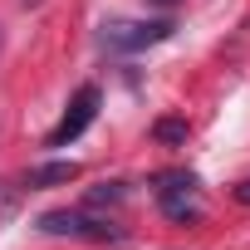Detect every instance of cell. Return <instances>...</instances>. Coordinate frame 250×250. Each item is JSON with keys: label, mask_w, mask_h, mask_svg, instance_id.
<instances>
[{"label": "cell", "mask_w": 250, "mask_h": 250, "mask_svg": "<svg viewBox=\"0 0 250 250\" xmlns=\"http://www.w3.org/2000/svg\"><path fill=\"white\" fill-rule=\"evenodd\" d=\"M172 20H103V49L113 54H138V49H152L162 40H172Z\"/></svg>", "instance_id": "1"}, {"label": "cell", "mask_w": 250, "mask_h": 250, "mask_svg": "<svg viewBox=\"0 0 250 250\" xmlns=\"http://www.w3.org/2000/svg\"><path fill=\"white\" fill-rule=\"evenodd\" d=\"M98 118V88L93 83H83L74 98H69V108H64V118L54 123V133H49V147H64V143H74L88 123Z\"/></svg>", "instance_id": "2"}, {"label": "cell", "mask_w": 250, "mask_h": 250, "mask_svg": "<svg viewBox=\"0 0 250 250\" xmlns=\"http://www.w3.org/2000/svg\"><path fill=\"white\" fill-rule=\"evenodd\" d=\"M40 230L44 235H74V240H123V230H113L103 221H88L79 211H44L40 216Z\"/></svg>", "instance_id": "3"}, {"label": "cell", "mask_w": 250, "mask_h": 250, "mask_svg": "<svg viewBox=\"0 0 250 250\" xmlns=\"http://www.w3.org/2000/svg\"><path fill=\"white\" fill-rule=\"evenodd\" d=\"M191 187H196V177H162L157 201L172 221H201V201L191 196Z\"/></svg>", "instance_id": "4"}, {"label": "cell", "mask_w": 250, "mask_h": 250, "mask_svg": "<svg viewBox=\"0 0 250 250\" xmlns=\"http://www.w3.org/2000/svg\"><path fill=\"white\" fill-rule=\"evenodd\" d=\"M74 177H79V162H44V167L25 172V187H64Z\"/></svg>", "instance_id": "5"}, {"label": "cell", "mask_w": 250, "mask_h": 250, "mask_svg": "<svg viewBox=\"0 0 250 250\" xmlns=\"http://www.w3.org/2000/svg\"><path fill=\"white\" fill-rule=\"evenodd\" d=\"M152 138L157 143H187V123L182 118H162V123H152Z\"/></svg>", "instance_id": "6"}, {"label": "cell", "mask_w": 250, "mask_h": 250, "mask_svg": "<svg viewBox=\"0 0 250 250\" xmlns=\"http://www.w3.org/2000/svg\"><path fill=\"white\" fill-rule=\"evenodd\" d=\"M123 196H128V187H123V182H103V187H93V191H88V201H93V206H103V201H123Z\"/></svg>", "instance_id": "7"}, {"label": "cell", "mask_w": 250, "mask_h": 250, "mask_svg": "<svg viewBox=\"0 0 250 250\" xmlns=\"http://www.w3.org/2000/svg\"><path fill=\"white\" fill-rule=\"evenodd\" d=\"M235 196H240V201L250 206V182H240V187H235Z\"/></svg>", "instance_id": "8"}]
</instances>
